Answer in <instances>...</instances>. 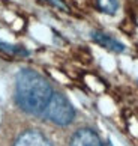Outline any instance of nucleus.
Instances as JSON below:
<instances>
[{"mask_svg":"<svg viewBox=\"0 0 138 146\" xmlns=\"http://www.w3.org/2000/svg\"><path fill=\"white\" fill-rule=\"evenodd\" d=\"M53 94L50 82L35 69L24 68L15 77V102L29 115H42Z\"/></svg>","mask_w":138,"mask_h":146,"instance_id":"obj_1","label":"nucleus"},{"mask_svg":"<svg viewBox=\"0 0 138 146\" xmlns=\"http://www.w3.org/2000/svg\"><path fill=\"white\" fill-rule=\"evenodd\" d=\"M42 116L59 127H68L75 119V109L63 94L54 92Z\"/></svg>","mask_w":138,"mask_h":146,"instance_id":"obj_2","label":"nucleus"},{"mask_svg":"<svg viewBox=\"0 0 138 146\" xmlns=\"http://www.w3.org/2000/svg\"><path fill=\"white\" fill-rule=\"evenodd\" d=\"M14 146H53V145L38 129H27L17 137Z\"/></svg>","mask_w":138,"mask_h":146,"instance_id":"obj_3","label":"nucleus"},{"mask_svg":"<svg viewBox=\"0 0 138 146\" xmlns=\"http://www.w3.org/2000/svg\"><path fill=\"white\" fill-rule=\"evenodd\" d=\"M69 146H104V143L92 128H81L72 136Z\"/></svg>","mask_w":138,"mask_h":146,"instance_id":"obj_4","label":"nucleus"},{"mask_svg":"<svg viewBox=\"0 0 138 146\" xmlns=\"http://www.w3.org/2000/svg\"><path fill=\"white\" fill-rule=\"evenodd\" d=\"M90 36H92V39L96 42L98 45L104 47V48H107V50L113 51V53H123V51L126 50L125 44H122V42L117 41L116 38L110 36V35H107V33H104V32L93 30Z\"/></svg>","mask_w":138,"mask_h":146,"instance_id":"obj_5","label":"nucleus"},{"mask_svg":"<svg viewBox=\"0 0 138 146\" xmlns=\"http://www.w3.org/2000/svg\"><path fill=\"white\" fill-rule=\"evenodd\" d=\"M0 53H3V54H6L9 57H27V56H30V51L27 48H24L21 45L8 44L5 41H0Z\"/></svg>","mask_w":138,"mask_h":146,"instance_id":"obj_6","label":"nucleus"},{"mask_svg":"<svg viewBox=\"0 0 138 146\" xmlns=\"http://www.w3.org/2000/svg\"><path fill=\"white\" fill-rule=\"evenodd\" d=\"M96 8L102 14L114 15L119 9V0H96Z\"/></svg>","mask_w":138,"mask_h":146,"instance_id":"obj_7","label":"nucleus"},{"mask_svg":"<svg viewBox=\"0 0 138 146\" xmlns=\"http://www.w3.org/2000/svg\"><path fill=\"white\" fill-rule=\"evenodd\" d=\"M44 2L51 5V6H54V8H57V9H60V11H69L68 5L63 2V0H44Z\"/></svg>","mask_w":138,"mask_h":146,"instance_id":"obj_8","label":"nucleus"}]
</instances>
